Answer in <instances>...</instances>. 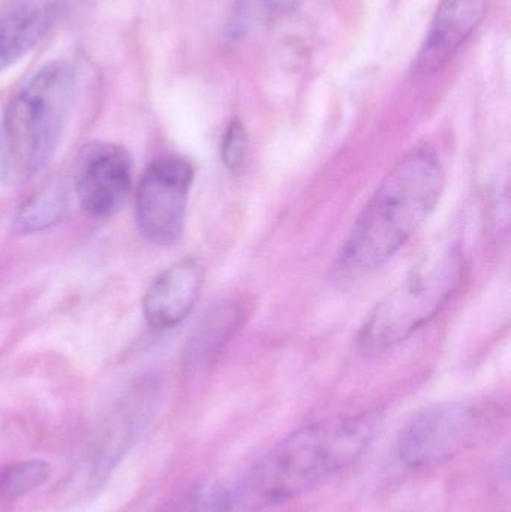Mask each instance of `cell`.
Here are the masks:
<instances>
[{
    "label": "cell",
    "mask_w": 511,
    "mask_h": 512,
    "mask_svg": "<svg viewBox=\"0 0 511 512\" xmlns=\"http://www.w3.org/2000/svg\"><path fill=\"white\" fill-rule=\"evenodd\" d=\"M245 321L246 310L239 301H224L213 307L204 316L189 342L186 366L192 370L212 366L242 330Z\"/></svg>",
    "instance_id": "cell-10"
},
{
    "label": "cell",
    "mask_w": 511,
    "mask_h": 512,
    "mask_svg": "<svg viewBox=\"0 0 511 512\" xmlns=\"http://www.w3.org/2000/svg\"><path fill=\"white\" fill-rule=\"evenodd\" d=\"M165 512H233L228 490L201 487L177 499Z\"/></svg>",
    "instance_id": "cell-14"
},
{
    "label": "cell",
    "mask_w": 511,
    "mask_h": 512,
    "mask_svg": "<svg viewBox=\"0 0 511 512\" xmlns=\"http://www.w3.org/2000/svg\"><path fill=\"white\" fill-rule=\"evenodd\" d=\"M246 147H248V134L245 126L234 120L228 126L222 141V162L231 173H239L245 164Z\"/></svg>",
    "instance_id": "cell-15"
},
{
    "label": "cell",
    "mask_w": 511,
    "mask_h": 512,
    "mask_svg": "<svg viewBox=\"0 0 511 512\" xmlns=\"http://www.w3.org/2000/svg\"><path fill=\"white\" fill-rule=\"evenodd\" d=\"M269 11L272 12H285L299 6L303 0H260Z\"/></svg>",
    "instance_id": "cell-16"
},
{
    "label": "cell",
    "mask_w": 511,
    "mask_h": 512,
    "mask_svg": "<svg viewBox=\"0 0 511 512\" xmlns=\"http://www.w3.org/2000/svg\"><path fill=\"white\" fill-rule=\"evenodd\" d=\"M77 72L66 60L41 66L9 102L3 159L14 180H29L56 152L77 96Z\"/></svg>",
    "instance_id": "cell-3"
},
{
    "label": "cell",
    "mask_w": 511,
    "mask_h": 512,
    "mask_svg": "<svg viewBox=\"0 0 511 512\" xmlns=\"http://www.w3.org/2000/svg\"><path fill=\"white\" fill-rule=\"evenodd\" d=\"M488 2L489 0H441L428 38L417 56L414 72L428 75L443 68L482 23Z\"/></svg>",
    "instance_id": "cell-9"
},
{
    "label": "cell",
    "mask_w": 511,
    "mask_h": 512,
    "mask_svg": "<svg viewBox=\"0 0 511 512\" xmlns=\"http://www.w3.org/2000/svg\"><path fill=\"white\" fill-rule=\"evenodd\" d=\"M192 180L194 168L176 156L158 159L144 171L135 195V218L153 245H173L182 237Z\"/></svg>",
    "instance_id": "cell-6"
},
{
    "label": "cell",
    "mask_w": 511,
    "mask_h": 512,
    "mask_svg": "<svg viewBox=\"0 0 511 512\" xmlns=\"http://www.w3.org/2000/svg\"><path fill=\"white\" fill-rule=\"evenodd\" d=\"M380 421L378 412L366 411L294 430L228 490L231 510L263 511L317 489L368 450Z\"/></svg>",
    "instance_id": "cell-1"
},
{
    "label": "cell",
    "mask_w": 511,
    "mask_h": 512,
    "mask_svg": "<svg viewBox=\"0 0 511 512\" xmlns=\"http://www.w3.org/2000/svg\"><path fill=\"white\" fill-rule=\"evenodd\" d=\"M500 421L501 412L480 400L431 406L419 412L399 433V460L413 469L443 465L486 441Z\"/></svg>",
    "instance_id": "cell-5"
},
{
    "label": "cell",
    "mask_w": 511,
    "mask_h": 512,
    "mask_svg": "<svg viewBox=\"0 0 511 512\" xmlns=\"http://www.w3.org/2000/svg\"><path fill=\"white\" fill-rule=\"evenodd\" d=\"M444 182L443 165L428 147L402 158L354 222L330 267L333 282H356L401 251L434 212Z\"/></svg>",
    "instance_id": "cell-2"
},
{
    "label": "cell",
    "mask_w": 511,
    "mask_h": 512,
    "mask_svg": "<svg viewBox=\"0 0 511 512\" xmlns=\"http://www.w3.org/2000/svg\"><path fill=\"white\" fill-rule=\"evenodd\" d=\"M132 189V162L122 147H87L77 168L75 192L81 209L93 218H110L123 209Z\"/></svg>",
    "instance_id": "cell-7"
},
{
    "label": "cell",
    "mask_w": 511,
    "mask_h": 512,
    "mask_svg": "<svg viewBox=\"0 0 511 512\" xmlns=\"http://www.w3.org/2000/svg\"><path fill=\"white\" fill-rule=\"evenodd\" d=\"M66 204L60 189L47 188L33 195L18 212L15 230L20 234H35L56 225L65 213Z\"/></svg>",
    "instance_id": "cell-12"
},
{
    "label": "cell",
    "mask_w": 511,
    "mask_h": 512,
    "mask_svg": "<svg viewBox=\"0 0 511 512\" xmlns=\"http://www.w3.org/2000/svg\"><path fill=\"white\" fill-rule=\"evenodd\" d=\"M464 270V258L458 249L423 259L372 310L360 330L359 348L366 354H380L410 339L458 294Z\"/></svg>",
    "instance_id": "cell-4"
},
{
    "label": "cell",
    "mask_w": 511,
    "mask_h": 512,
    "mask_svg": "<svg viewBox=\"0 0 511 512\" xmlns=\"http://www.w3.org/2000/svg\"><path fill=\"white\" fill-rule=\"evenodd\" d=\"M51 475L44 460H23L0 469V502H12L41 489Z\"/></svg>",
    "instance_id": "cell-13"
},
{
    "label": "cell",
    "mask_w": 511,
    "mask_h": 512,
    "mask_svg": "<svg viewBox=\"0 0 511 512\" xmlns=\"http://www.w3.org/2000/svg\"><path fill=\"white\" fill-rule=\"evenodd\" d=\"M203 279V267L192 258L182 259L162 271L144 295L147 324L156 330L179 325L194 309Z\"/></svg>",
    "instance_id": "cell-8"
},
{
    "label": "cell",
    "mask_w": 511,
    "mask_h": 512,
    "mask_svg": "<svg viewBox=\"0 0 511 512\" xmlns=\"http://www.w3.org/2000/svg\"><path fill=\"white\" fill-rule=\"evenodd\" d=\"M50 24L51 14L41 6H24L0 15V72L32 51Z\"/></svg>",
    "instance_id": "cell-11"
}]
</instances>
